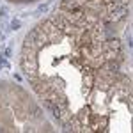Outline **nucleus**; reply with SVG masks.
Segmentation results:
<instances>
[{
  "label": "nucleus",
  "instance_id": "nucleus-4",
  "mask_svg": "<svg viewBox=\"0 0 133 133\" xmlns=\"http://www.w3.org/2000/svg\"><path fill=\"white\" fill-rule=\"evenodd\" d=\"M4 66H5V60H4V59H0V68H4Z\"/></svg>",
  "mask_w": 133,
  "mask_h": 133
},
{
  "label": "nucleus",
  "instance_id": "nucleus-5",
  "mask_svg": "<svg viewBox=\"0 0 133 133\" xmlns=\"http://www.w3.org/2000/svg\"><path fill=\"white\" fill-rule=\"evenodd\" d=\"M5 13H7L5 9H0V16H5Z\"/></svg>",
  "mask_w": 133,
  "mask_h": 133
},
{
  "label": "nucleus",
  "instance_id": "nucleus-3",
  "mask_svg": "<svg viewBox=\"0 0 133 133\" xmlns=\"http://www.w3.org/2000/svg\"><path fill=\"white\" fill-rule=\"evenodd\" d=\"M106 122H108V117H101V126H103V130L106 128ZM96 126H99V121H98V124H94V128Z\"/></svg>",
  "mask_w": 133,
  "mask_h": 133
},
{
  "label": "nucleus",
  "instance_id": "nucleus-1",
  "mask_svg": "<svg viewBox=\"0 0 133 133\" xmlns=\"http://www.w3.org/2000/svg\"><path fill=\"white\" fill-rule=\"evenodd\" d=\"M87 73L84 74V94H89L90 89H92V84H94V76L90 73V69H85Z\"/></svg>",
  "mask_w": 133,
  "mask_h": 133
},
{
  "label": "nucleus",
  "instance_id": "nucleus-2",
  "mask_svg": "<svg viewBox=\"0 0 133 133\" xmlns=\"http://www.w3.org/2000/svg\"><path fill=\"white\" fill-rule=\"evenodd\" d=\"M20 27H21V23H20V20H13V21H11V29H13V30H18V29H20Z\"/></svg>",
  "mask_w": 133,
  "mask_h": 133
}]
</instances>
